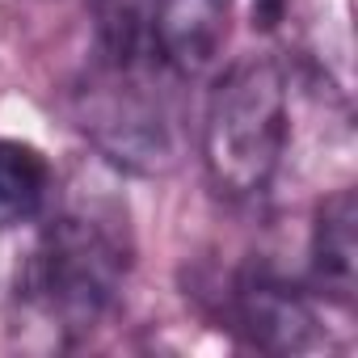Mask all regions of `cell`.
Wrapping results in <instances>:
<instances>
[{"label": "cell", "mask_w": 358, "mask_h": 358, "mask_svg": "<svg viewBox=\"0 0 358 358\" xmlns=\"http://www.w3.org/2000/svg\"><path fill=\"white\" fill-rule=\"evenodd\" d=\"M127 245L114 220L97 207H68L47 220L22 291L55 333L80 337L93 333L122 295L127 282Z\"/></svg>", "instance_id": "obj_1"}, {"label": "cell", "mask_w": 358, "mask_h": 358, "mask_svg": "<svg viewBox=\"0 0 358 358\" xmlns=\"http://www.w3.org/2000/svg\"><path fill=\"white\" fill-rule=\"evenodd\" d=\"M76 118L93 148L131 173H164L177 160L173 110L139 72L135 51H106V64L76 93Z\"/></svg>", "instance_id": "obj_3"}, {"label": "cell", "mask_w": 358, "mask_h": 358, "mask_svg": "<svg viewBox=\"0 0 358 358\" xmlns=\"http://www.w3.org/2000/svg\"><path fill=\"white\" fill-rule=\"evenodd\" d=\"M287 76L270 55L236 59L211 89L203 114V164L224 199H257L287 152Z\"/></svg>", "instance_id": "obj_2"}, {"label": "cell", "mask_w": 358, "mask_h": 358, "mask_svg": "<svg viewBox=\"0 0 358 358\" xmlns=\"http://www.w3.org/2000/svg\"><path fill=\"white\" fill-rule=\"evenodd\" d=\"M232 22V0H156L152 51L177 76H199L215 64Z\"/></svg>", "instance_id": "obj_5"}, {"label": "cell", "mask_w": 358, "mask_h": 358, "mask_svg": "<svg viewBox=\"0 0 358 358\" xmlns=\"http://www.w3.org/2000/svg\"><path fill=\"white\" fill-rule=\"evenodd\" d=\"M55 194V173L34 143L0 135V232L38 224Z\"/></svg>", "instance_id": "obj_6"}, {"label": "cell", "mask_w": 358, "mask_h": 358, "mask_svg": "<svg viewBox=\"0 0 358 358\" xmlns=\"http://www.w3.org/2000/svg\"><path fill=\"white\" fill-rule=\"evenodd\" d=\"M354 190H333L312 220V274L341 303L354 299Z\"/></svg>", "instance_id": "obj_7"}, {"label": "cell", "mask_w": 358, "mask_h": 358, "mask_svg": "<svg viewBox=\"0 0 358 358\" xmlns=\"http://www.w3.org/2000/svg\"><path fill=\"white\" fill-rule=\"evenodd\" d=\"M287 9H291V0H253V22L270 30L287 17Z\"/></svg>", "instance_id": "obj_8"}, {"label": "cell", "mask_w": 358, "mask_h": 358, "mask_svg": "<svg viewBox=\"0 0 358 358\" xmlns=\"http://www.w3.org/2000/svg\"><path fill=\"white\" fill-rule=\"evenodd\" d=\"M228 316L232 329L270 354H299L316 341V312L299 291L270 274H245L228 291Z\"/></svg>", "instance_id": "obj_4"}]
</instances>
